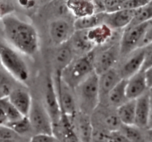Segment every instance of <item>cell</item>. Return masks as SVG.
<instances>
[{
    "label": "cell",
    "mask_w": 152,
    "mask_h": 142,
    "mask_svg": "<svg viewBox=\"0 0 152 142\" xmlns=\"http://www.w3.org/2000/svg\"><path fill=\"white\" fill-rule=\"evenodd\" d=\"M2 25L6 40L16 52L28 56H34L39 50V37L35 28L11 14L2 17Z\"/></svg>",
    "instance_id": "cell-1"
},
{
    "label": "cell",
    "mask_w": 152,
    "mask_h": 142,
    "mask_svg": "<svg viewBox=\"0 0 152 142\" xmlns=\"http://www.w3.org/2000/svg\"><path fill=\"white\" fill-rule=\"evenodd\" d=\"M94 52H92L74 58L72 62L62 70L61 80L70 89H75L94 72Z\"/></svg>",
    "instance_id": "cell-2"
},
{
    "label": "cell",
    "mask_w": 152,
    "mask_h": 142,
    "mask_svg": "<svg viewBox=\"0 0 152 142\" xmlns=\"http://www.w3.org/2000/svg\"><path fill=\"white\" fill-rule=\"evenodd\" d=\"M0 62L3 69L14 80L26 83L29 79V69L20 54L13 48L0 44Z\"/></svg>",
    "instance_id": "cell-3"
},
{
    "label": "cell",
    "mask_w": 152,
    "mask_h": 142,
    "mask_svg": "<svg viewBox=\"0 0 152 142\" xmlns=\"http://www.w3.org/2000/svg\"><path fill=\"white\" fill-rule=\"evenodd\" d=\"M77 90L80 113L90 116L99 104L98 75L94 71L75 89Z\"/></svg>",
    "instance_id": "cell-4"
},
{
    "label": "cell",
    "mask_w": 152,
    "mask_h": 142,
    "mask_svg": "<svg viewBox=\"0 0 152 142\" xmlns=\"http://www.w3.org/2000/svg\"><path fill=\"white\" fill-rule=\"evenodd\" d=\"M31 129L35 135H53V124L44 106L36 100H32L28 115Z\"/></svg>",
    "instance_id": "cell-5"
},
{
    "label": "cell",
    "mask_w": 152,
    "mask_h": 142,
    "mask_svg": "<svg viewBox=\"0 0 152 142\" xmlns=\"http://www.w3.org/2000/svg\"><path fill=\"white\" fill-rule=\"evenodd\" d=\"M152 25L151 20L134 26H128L124 29L120 42V55L126 56L137 50L140 43L148 27Z\"/></svg>",
    "instance_id": "cell-6"
},
{
    "label": "cell",
    "mask_w": 152,
    "mask_h": 142,
    "mask_svg": "<svg viewBox=\"0 0 152 142\" xmlns=\"http://www.w3.org/2000/svg\"><path fill=\"white\" fill-rule=\"evenodd\" d=\"M151 90L136 99L134 126L151 130Z\"/></svg>",
    "instance_id": "cell-7"
},
{
    "label": "cell",
    "mask_w": 152,
    "mask_h": 142,
    "mask_svg": "<svg viewBox=\"0 0 152 142\" xmlns=\"http://www.w3.org/2000/svg\"><path fill=\"white\" fill-rule=\"evenodd\" d=\"M120 55V44H114L101 52L94 59V71L98 76L114 68Z\"/></svg>",
    "instance_id": "cell-8"
},
{
    "label": "cell",
    "mask_w": 152,
    "mask_h": 142,
    "mask_svg": "<svg viewBox=\"0 0 152 142\" xmlns=\"http://www.w3.org/2000/svg\"><path fill=\"white\" fill-rule=\"evenodd\" d=\"M49 115L53 124V127L59 124L61 119V109L59 99L56 91V86L51 77H48L47 80L45 90V106H44Z\"/></svg>",
    "instance_id": "cell-9"
},
{
    "label": "cell",
    "mask_w": 152,
    "mask_h": 142,
    "mask_svg": "<svg viewBox=\"0 0 152 142\" xmlns=\"http://www.w3.org/2000/svg\"><path fill=\"white\" fill-rule=\"evenodd\" d=\"M57 83V93L59 106L61 109V115H65L72 121L77 115V106L74 97L71 92V89L61 80H56Z\"/></svg>",
    "instance_id": "cell-10"
},
{
    "label": "cell",
    "mask_w": 152,
    "mask_h": 142,
    "mask_svg": "<svg viewBox=\"0 0 152 142\" xmlns=\"http://www.w3.org/2000/svg\"><path fill=\"white\" fill-rule=\"evenodd\" d=\"M74 33V27L65 19L53 21L49 26V34L56 46H62L68 43Z\"/></svg>",
    "instance_id": "cell-11"
},
{
    "label": "cell",
    "mask_w": 152,
    "mask_h": 142,
    "mask_svg": "<svg viewBox=\"0 0 152 142\" xmlns=\"http://www.w3.org/2000/svg\"><path fill=\"white\" fill-rule=\"evenodd\" d=\"M135 10H121L111 13H104L102 24L111 30L126 28L132 22Z\"/></svg>",
    "instance_id": "cell-12"
},
{
    "label": "cell",
    "mask_w": 152,
    "mask_h": 142,
    "mask_svg": "<svg viewBox=\"0 0 152 142\" xmlns=\"http://www.w3.org/2000/svg\"><path fill=\"white\" fill-rule=\"evenodd\" d=\"M121 80L119 71H116L114 68L98 76L99 102L107 99L110 92Z\"/></svg>",
    "instance_id": "cell-13"
},
{
    "label": "cell",
    "mask_w": 152,
    "mask_h": 142,
    "mask_svg": "<svg viewBox=\"0 0 152 142\" xmlns=\"http://www.w3.org/2000/svg\"><path fill=\"white\" fill-rule=\"evenodd\" d=\"M7 98L22 116H28L32 104V98L28 91L21 88L13 89Z\"/></svg>",
    "instance_id": "cell-14"
},
{
    "label": "cell",
    "mask_w": 152,
    "mask_h": 142,
    "mask_svg": "<svg viewBox=\"0 0 152 142\" xmlns=\"http://www.w3.org/2000/svg\"><path fill=\"white\" fill-rule=\"evenodd\" d=\"M149 90L145 83L144 71H140L127 80L126 93L128 100L137 99Z\"/></svg>",
    "instance_id": "cell-15"
},
{
    "label": "cell",
    "mask_w": 152,
    "mask_h": 142,
    "mask_svg": "<svg viewBox=\"0 0 152 142\" xmlns=\"http://www.w3.org/2000/svg\"><path fill=\"white\" fill-rule=\"evenodd\" d=\"M145 48L139 49L137 52L132 55L124 63L120 71H119L122 79L128 80L141 71L144 57H145Z\"/></svg>",
    "instance_id": "cell-16"
},
{
    "label": "cell",
    "mask_w": 152,
    "mask_h": 142,
    "mask_svg": "<svg viewBox=\"0 0 152 142\" xmlns=\"http://www.w3.org/2000/svg\"><path fill=\"white\" fill-rule=\"evenodd\" d=\"M74 118L77 119L75 132L80 142H91L94 127L90 116L80 112Z\"/></svg>",
    "instance_id": "cell-17"
},
{
    "label": "cell",
    "mask_w": 152,
    "mask_h": 142,
    "mask_svg": "<svg viewBox=\"0 0 152 142\" xmlns=\"http://www.w3.org/2000/svg\"><path fill=\"white\" fill-rule=\"evenodd\" d=\"M57 49L54 57V66L56 69V78H61L62 70L66 68L74 59V53L72 49L67 43L60 46Z\"/></svg>",
    "instance_id": "cell-18"
},
{
    "label": "cell",
    "mask_w": 152,
    "mask_h": 142,
    "mask_svg": "<svg viewBox=\"0 0 152 142\" xmlns=\"http://www.w3.org/2000/svg\"><path fill=\"white\" fill-rule=\"evenodd\" d=\"M70 40H71V44L70 46L74 53L76 52L81 54L82 55H84L92 52L94 48V45L88 38L86 31H74Z\"/></svg>",
    "instance_id": "cell-19"
},
{
    "label": "cell",
    "mask_w": 152,
    "mask_h": 142,
    "mask_svg": "<svg viewBox=\"0 0 152 142\" xmlns=\"http://www.w3.org/2000/svg\"><path fill=\"white\" fill-rule=\"evenodd\" d=\"M136 100H129L116 109V113L123 125H134Z\"/></svg>",
    "instance_id": "cell-20"
},
{
    "label": "cell",
    "mask_w": 152,
    "mask_h": 142,
    "mask_svg": "<svg viewBox=\"0 0 152 142\" xmlns=\"http://www.w3.org/2000/svg\"><path fill=\"white\" fill-rule=\"evenodd\" d=\"M66 6L76 19L94 14L92 1H67Z\"/></svg>",
    "instance_id": "cell-21"
},
{
    "label": "cell",
    "mask_w": 152,
    "mask_h": 142,
    "mask_svg": "<svg viewBox=\"0 0 152 142\" xmlns=\"http://www.w3.org/2000/svg\"><path fill=\"white\" fill-rule=\"evenodd\" d=\"M126 83L127 80L122 79L108 94L106 101L109 104L111 107H115L117 109V107L129 101L126 98Z\"/></svg>",
    "instance_id": "cell-22"
},
{
    "label": "cell",
    "mask_w": 152,
    "mask_h": 142,
    "mask_svg": "<svg viewBox=\"0 0 152 142\" xmlns=\"http://www.w3.org/2000/svg\"><path fill=\"white\" fill-rule=\"evenodd\" d=\"M103 14L104 13H94L91 16L76 19L73 25L74 31H88L102 25Z\"/></svg>",
    "instance_id": "cell-23"
},
{
    "label": "cell",
    "mask_w": 152,
    "mask_h": 142,
    "mask_svg": "<svg viewBox=\"0 0 152 142\" xmlns=\"http://www.w3.org/2000/svg\"><path fill=\"white\" fill-rule=\"evenodd\" d=\"M88 40L94 45H102L106 43L112 36V30L105 25H100L94 28L86 31Z\"/></svg>",
    "instance_id": "cell-24"
},
{
    "label": "cell",
    "mask_w": 152,
    "mask_h": 142,
    "mask_svg": "<svg viewBox=\"0 0 152 142\" xmlns=\"http://www.w3.org/2000/svg\"><path fill=\"white\" fill-rule=\"evenodd\" d=\"M101 121L102 124L99 125V127L106 129L108 132L119 130L122 124L120 119L117 117L116 113H110V112H101ZM97 127V126H96Z\"/></svg>",
    "instance_id": "cell-25"
},
{
    "label": "cell",
    "mask_w": 152,
    "mask_h": 142,
    "mask_svg": "<svg viewBox=\"0 0 152 142\" xmlns=\"http://www.w3.org/2000/svg\"><path fill=\"white\" fill-rule=\"evenodd\" d=\"M152 18V1L146 5L136 9L132 22L128 26H134L151 21ZM127 26V27H128Z\"/></svg>",
    "instance_id": "cell-26"
},
{
    "label": "cell",
    "mask_w": 152,
    "mask_h": 142,
    "mask_svg": "<svg viewBox=\"0 0 152 142\" xmlns=\"http://www.w3.org/2000/svg\"><path fill=\"white\" fill-rule=\"evenodd\" d=\"M119 131L130 142H148L145 135L140 130V128L134 125H121Z\"/></svg>",
    "instance_id": "cell-27"
},
{
    "label": "cell",
    "mask_w": 152,
    "mask_h": 142,
    "mask_svg": "<svg viewBox=\"0 0 152 142\" xmlns=\"http://www.w3.org/2000/svg\"><path fill=\"white\" fill-rule=\"evenodd\" d=\"M4 127L7 128L16 135H25L32 131L31 124L27 116H23L16 121L7 122L4 124Z\"/></svg>",
    "instance_id": "cell-28"
},
{
    "label": "cell",
    "mask_w": 152,
    "mask_h": 142,
    "mask_svg": "<svg viewBox=\"0 0 152 142\" xmlns=\"http://www.w3.org/2000/svg\"><path fill=\"white\" fill-rule=\"evenodd\" d=\"M12 79L13 77L0 66V99L7 98L14 89Z\"/></svg>",
    "instance_id": "cell-29"
},
{
    "label": "cell",
    "mask_w": 152,
    "mask_h": 142,
    "mask_svg": "<svg viewBox=\"0 0 152 142\" xmlns=\"http://www.w3.org/2000/svg\"><path fill=\"white\" fill-rule=\"evenodd\" d=\"M0 106L1 107L4 114H5L7 122L16 121L19 120L23 117V116H22L19 113V112L10 104L7 98L0 99Z\"/></svg>",
    "instance_id": "cell-30"
},
{
    "label": "cell",
    "mask_w": 152,
    "mask_h": 142,
    "mask_svg": "<svg viewBox=\"0 0 152 142\" xmlns=\"http://www.w3.org/2000/svg\"><path fill=\"white\" fill-rule=\"evenodd\" d=\"M93 127L91 142H109L110 132L99 127Z\"/></svg>",
    "instance_id": "cell-31"
},
{
    "label": "cell",
    "mask_w": 152,
    "mask_h": 142,
    "mask_svg": "<svg viewBox=\"0 0 152 142\" xmlns=\"http://www.w3.org/2000/svg\"><path fill=\"white\" fill-rule=\"evenodd\" d=\"M151 0H123L122 10H136L146 5Z\"/></svg>",
    "instance_id": "cell-32"
},
{
    "label": "cell",
    "mask_w": 152,
    "mask_h": 142,
    "mask_svg": "<svg viewBox=\"0 0 152 142\" xmlns=\"http://www.w3.org/2000/svg\"><path fill=\"white\" fill-rule=\"evenodd\" d=\"M105 7V13H111L122 10L123 0H111V1H103Z\"/></svg>",
    "instance_id": "cell-33"
},
{
    "label": "cell",
    "mask_w": 152,
    "mask_h": 142,
    "mask_svg": "<svg viewBox=\"0 0 152 142\" xmlns=\"http://www.w3.org/2000/svg\"><path fill=\"white\" fill-rule=\"evenodd\" d=\"M152 42V25L151 26L148 27V29L145 31V32L144 33L143 36H142V39L140 40V43L139 48L138 49H144V48H146L148 46H151Z\"/></svg>",
    "instance_id": "cell-34"
},
{
    "label": "cell",
    "mask_w": 152,
    "mask_h": 142,
    "mask_svg": "<svg viewBox=\"0 0 152 142\" xmlns=\"http://www.w3.org/2000/svg\"><path fill=\"white\" fill-rule=\"evenodd\" d=\"M152 68V49L151 45L145 48V57H144L143 63H142L141 71H145L148 68Z\"/></svg>",
    "instance_id": "cell-35"
},
{
    "label": "cell",
    "mask_w": 152,
    "mask_h": 142,
    "mask_svg": "<svg viewBox=\"0 0 152 142\" xmlns=\"http://www.w3.org/2000/svg\"><path fill=\"white\" fill-rule=\"evenodd\" d=\"M30 142H60L59 140L53 135H44L38 134L34 135L31 138Z\"/></svg>",
    "instance_id": "cell-36"
},
{
    "label": "cell",
    "mask_w": 152,
    "mask_h": 142,
    "mask_svg": "<svg viewBox=\"0 0 152 142\" xmlns=\"http://www.w3.org/2000/svg\"><path fill=\"white\" fill-rule=\"evenodd\" d=\"M109 142H130L119 130L110 132Z\"/></svg>",
    "instance_id": "cell-37"
},
{
    "label": "cell",
    "mask_w": 152,
    "mask_h": 142,
    "mask_svg": "<svg viewBox=\"0 0 152 142\" xmlns=\"http://www.w3.org/2000/svg\"><path fill=\"white\" fill-rule=\"evenodd\" d=\"M144 77H145L147 87H148V89L151 90L152 86V68H148L146 71H144Z\"/></svg>",
    "instance_id": "cell-38"
},
{
    "label": "cell",
    "mask_w": 152,
    "mask_h": 142,
    "mask_svg": "<svg viewBox=\"0 0 152 142\" xmlns=\"http://www.w3.org/2000/svg\"><path fill=\"white\" fill-rule=\"evenodd\" d=\"M18 3L19 4V5L21 7H24L25 9H30V8H32L35 6L36 4V1H18Z\"/></svg>",
    "instance_id": "cell-39"
},
{
    "label": "cell",
    "mask_w": 152,
    "mask_h": 142,
    "mask_svg": "<svg viewBox=\"0 0 152 142\" xmlns=\"http://www.w3.org/2000/svg\"><path fill=\"white\" fill-rule=\"evenodd\" d=\"M7 122V118H6L5 114H4L1 107L0 106V127H4V124H5Z\"/></svg>",
    "instance_id": "cell-40"
},
{
    "label": "cell",
    "mask_w": 152,
    "mask_h": 142,
    "mask_svg": "<svg viewBox=\"0 0 152 142\" xmlns=\"http://www.w3.org/2000/svg\"><path fill=\"white\" fill-rule=\"evenodd\" d=\"M0 66H1V62H0Z\"/></svg>",
    "instance_id": "cell-41"
}]
</instances>
